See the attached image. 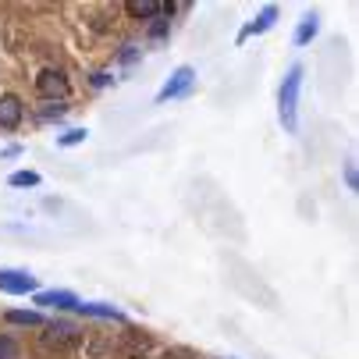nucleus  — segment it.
Segmentation results:
<instances>
[{
	"instance_id": "nucleus-3",
	"label": "nucleus",
	"mask_w": 359,
	"mask_h": 359,
	"mask_svg": "<svg viewBox=\"0 0 359 359\" xmlns=\"http://www.w3.org/2000/svg\"><path fill=\"white\" fill-rule=\"evenodd\" d=\"M192 82H196V72H192L189 65L175 68V72H171V79L164 82V89L157 93V104H168V100H178V96H185V93L192 89Z\"/></svg>"
},
{
	"instance_id": "nucleus-18",
	"label": "nucleus",
	"mask_w": 359,
	"mask_h": 359,
	"mask_svg": "<svg viewBox=\"0 0 359 359\" xmlns=\"http://www.w3.org/2000/svg\"><path fill=\"white\" fill-rule=\"evenodd\" d=\"M135 57H139V46H132V43H128V46L121 50V57H118V61H121V65H132Z\"/></svg>"
},
{
	"instance_id": "nucleus-19",
	"label": "nucleus",
	"mask_w": 359,
	"mask_h": 359,
	"mask_svg": "<svg viewBox=\"0 0 359 359\" xmlns=\"http://www.w3.org/2000/svg\"><path fill=\"white\" fill-rule=\"evenodd\" d=\"M111 82H114V79H111L107 72H96V75H93V89H107Z\"/></svg>"
},
{
	"instance_id": "nucleus-7",
	"label": "nucleus",
	"mask_w": 359,
	"mask_h": 359,
	"mask_svg": "<svg viewBox=\"0 0 359 359\" xmlns=\"http://www.w3.org/2000/svg\"><path fill=\"white\" fill-rule=\"evenodd\" d=\"M79 295L75 292H57V288H50V292H36V306H57V310H79Z\"/></svg>"
},
{
	"instance_id": "nucleus-2",
	"label": "nucleus",
	"mask_w": 359,
	"mask_h": 359,
	"mask_svg": "<svg viewBox=\"0 0 359 359\" xmlns=\"http://www.w3.org/2000/svg\"><path fill=\"white\" fill-rule=\"evenodd\" d=\"M36 93L43 100H50V104H65L68 93H72V82H68V75L61 68H43L36 75Z\"/></svg>"
},
{
	"instance_id": "nucleus-10",
	"label": "nucleus",
	"mask_w": 359,
	"mask_h": 359,
	"mask_svg": "<svg viewBox=\"0 0 359 359\" xmlns=\"http://www.w3.org/2000/svg\"><path fill=\"white\" fill-rule=\"evenodd\" d=\"M125 11H128L132 18L153 22V18H161V15H164V4H157V0H128Z\"/></svg>"
},
{
	"instance_id": "nucleus-14",
	"label": "nucleus",
	"mask_w": 359,
	"mask_h": 359,
	"mask_svg": "<svg viewBox=\"0 0 359 359\" xmlns=\"http://www.w3.org/2000/svg\"><path fill=\"white\" fill-rule=\"evenodd\" d=\"M86 135H89L86 128H68L65 135H57V146H61V149H72V146H79V142H86Z\"/></svg>"
},
{
	"instance_id": "nucleus-12",
	"label": "nucleus",
	"mask_w": 359,
	"mask_h": 359,
	"mask_svg": "<svg viewBox=\"0 0 359 359\" xmlns=\"http://www.w3.org/2000/svg\"><path fill=\"white\" fill-rule=\"evenodd\" d=\"M320 32V22H317V15H306L302 22H299V29H295V46H306V43H313V36Z\"/></svg>"
},
{
	"instance_id": "nucleus-13",
	"label": "nucleus",
	"mask_w": 359,
	"mask_h": 359,
	"mask_svg": "<svg viewBox=\"0 0 359 359\" xmlns=\"http://www.w3.org/2000/svg\"><path fill=\"white\" fill-rule=\"evenodd\" d=\"M8 185H11V189H36V185H39V175H36V171H15V175L8 178Z\"/></svg>"
},
{
	"instance_id": "nucleus-4",
	"label": "nucleus",
	"mask_w": 359,
	"mask_h": 359,
	"mask_svg": "<svg viewBox=\"0 0 359 359\" xmlns=\"http://www.w3.org/2000/svg\"><path fill=\"white\" fill-rule=\"evenodd\" d=\"M43 341H46L50 348L65 352V348H75V345L82 341V334H79V327H72V324H65V320H54V324H46Z\"/></svg>"
},
{
	"instance_id": "nucleus-5",
	"label": "nucleus",
	"mask_w": 359,
	"mask_h": 359,
	"mask_svg": "<svg viewBox=\"0 0 359 359\" xmlns=\"http://www.w3.org/2000/svg\"><path fill=\"white\" fill-rule=\"evenodd\" d=\"M39 281L25 271H0V292H11V295H29L36 292Z\"/></svg>"
},
{
	"instance_id": "nucleus-1",
	"label": "nucleus",
	"mask_w": 359,
	"mask_h": 359,
	"mask_svg": "<svg viewBox=\"0 0 359 359\" xmlns=\"http://www.w3.org/2000/svg\"><path fill=\"white\" fill-rule=\"evenodd\" d=\"M299 89H302V68L292 65L285 82H281V89H278V114H281V125L288 132L299 128Z\"/></svg>"
},
{
	"instance_id": "nucleus-9",
	"label": "nucleus",
	"mask_w": 359,
	"mask_h": 359,
	"mask_svg": "<svg viewBox=\"0 0 359 359\" xmlns=\"http://www.w3.org/2000/svg\"><path fill=\"white\" fill-rule=\"evenodd\" d=\"M79 313H86V317H100V320H118V324L128 320L121 310H114V306H107V302H79Z\"/></svg>"
},
{
	"instance_id": "nucleus-20",
	"label": "nucleus",
	"mask_w": 359,
	"mask_h": 359,
	"mask_svg": "<svg viewBox=\"0 0 359 359\" xmlns=\"http://www.w3.org/2000/svg\"><path fill=\"white\" fill-rule=\"evenodd\" d=\"M345 182H348V189H355V168L352 164L345 168Z\"/></svg>"
},
{
	"instance_id": "nucleus-8",
	"label": "nucleus",
	"mask_w": 359,
	"mask_h": 359,
	"mask_svg": "<svg viewBox=\"0 0 359 359\" xmlns=\"http://www.w3.org/2000/svg\"><path fill=\"white\" fill-rule=\"evenodd\" d=\"M274 22H278V8H274V4H267V8L260 11V15H256V18H252V22H249V25H245V29L238 32V43H245L249 36H260V32L274 29Z\"/></svg>"
},
{
	"instance_id": "nucleus-16",
	"label": "nucleus",
	"mask_w": 359,
	"mask_h": 359,
	"mask_svg": "<svg viewBox=\"0 0 359 359\" xmlns=\"http://www.w3.org/2000/svg\"><path fill=\"white\" fill-rule=\"evenodd\" d=\"M0 359H18V341L11 334H0Z\"/></svg>"
},
{
	"instance_id": "nucleus-6",
	"label": "nucleus",
	"mask_w": 359,
	"mask_h": 359,
	"mask_svg": "<svg viewBox=\"0 0 359 359\" xmlns=\"http://www.w3.org/2000/svg\"><path fill=\"white\" fill-rule=\"evenodd\" d=\"M22 118H25V107H22V100L15 96V93H4L0 96V128H18L22 125Z\"/></svg>"
},
{
	"instance_id": "nucleus-17",
	"label": "nucleus",
	"mask_w": 359,
	"mask_h": 359,
	"mask_svg": "<svg viewBox=\"0 0 359 359\" xmlns=\"http://www.w3.org/2000/svg\"><path fill=\"white\" fill-rule=\"evenodd\" d=\"M168 25H171V22H168L164 15H161V18H153V25H149V36H153V39H164V36H168Z\"/></svg>"
},
{
	"instance_id": "nucleus-15",
	"label": "nucleus",
	"mask_w": 359,
	"mask_h": 359,
	"mask_svg": "<svg viewBox=\"0 0 359 359\" xmlns=\"http://www.w3.org/2000/svg\"><path fill=\"white\" fill-rule=\"evenodd\" d=\"M65 114H68V104H46L39 111V121H61Z\"/></svg>"
},
{
	"instance_id": "nucleus-11",
	"label": "nucleus",
	"mask_w": 359,
	"mask_h": 359,
	"mask_svg": "<svg viewBox=\"0 0 359 359\" xmlns=\"http://www.w3.org/2000/svg\"><path fill=\"white\" fill-rule=\"evenodd\" d=\"M4 320L8 324H22V327H43V313L39 310H8Z\"/></svg>"
}]
</instances>
